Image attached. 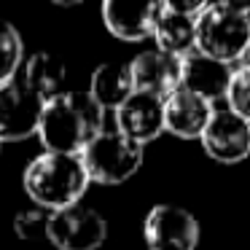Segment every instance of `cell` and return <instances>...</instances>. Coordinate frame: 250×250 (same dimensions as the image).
Instances as JSON below:
<instances>
[{
    "instance_id": "obj_3",
    "label": "cell",
    "mask_w": 250,
    "mask_h": 250,
    "mask_svg": "<svg viewBox=\"0 0 250 250\" xmlns=\"http://www.w3.org/2000/svg\"><path fill=\"white\" fill-rule=\"evenodd\" d=\"M194 51L234 65L250 51V6L239 3H207L196 17Z\"/></svg>"
},
{
    "instance_id": "obj_15",
    "label": "cell",
    "mask_w": 250,
    "mask_h": 250,
    "mask_svg": "<svg viewBox=\"0 0 250 250\" xmlns=\"http://www.w3.org/2000/svg\"><path fill=\"white\" fill-rule=\"evenodd\" d=\"M86 92L103 110H119L132 97V92H135L129 67L119 65V62H103V65H97L92 78H89Z\"/></svg>"
},
{
    "instance_id": "obj_19",
    "label": "cell",
    "mask_w": 250,
    "mask_h": 250,
    "mask_svg": "<svg viewBox=\"0 0 250 250\" xmlns=\"http://www.w3.org/2000/svg\"><path fill=\"white\" fill-rule=\"evenodd\" d=\"M46 223H49V212L35 207L14 218V231L19 239H46Z\"/></svg>"
},
{
    "instance_id": "obj_17",
    "label": "cell",
    "mask_w": 250,
    "mask_h": 250,
    "mask_svg": "<svg viewBox=\"0 0 250 250\" xmlns=\"http://www.w3.org/2000/svg\"><path fill=\"white\" fill-rule=\"evenodd\" d=\"M24 62V41L11 22L0 19V83L14 81Z\"/></svg>"
},
{
    "instance_id": "obj_5",
    "label": "cell",
    "mask_w": 250,
    "mask_h": 250,
    "mask_svg": "<svg viewBox=\"0 0 250 250\" xmlns=\"http://www.w3.org/2000/svg\"><path fill=\"white\" fill-rule=\"evenodd\" d=\"M46 239L57 250H97L108 239V221L94 207L78 205L49 212Z\"/></svg>"
},
{
    "instance_id": "obj_20",
    "label": "cell",
    "mask_w": 250,
    "mask_h": 250,
    "mask_svg": "<svg viewBox=\"0 0 250 250\" xmlns=\"http://www.w3.org/2000/svg\"><path fill=\"white\" fill-rule=\"evenodd\" d=\"M0 151H3V143H0Z\"/></svg>"
},
{
    "instance_id": "obj_14",
    "label": "cell",
    "mask_w": 250,
    "mask_h": 250,
    "mask_svg": "<svg viewBox=\"0 0 250 250\" xmlns=\"http://www.w3.org/2000/svg\"><path fill=\"white\" fill-rule=\"evenodd\" d=\"M231 65H223L218 60L199 54V51H191L183 57V78H180V89H188V92L205 97L207 103H215V100L226 97L229 92V81H231Z\"/></svg>"
},
{
    "instance_id": "obj_4",
    "label": "cell",
    "mask_w": 250,
    "mask_h": 250,
    "mask_svg": "<svg viewBox=\"0 0 250 250\" xmlns=\"http://www.w3.org/2000/svg\"><path fill=\"white\" fill-rule=\"evenodd\" d=\"M143 159H146L143 146L132 143L116 129H103L81 153L89 180L100 186H119L129 180L143 167Z\"/></svg>"
},
{
    "instance_id": "obj_11",
    "label": "cell",
    "mask_w": 250,
    "mask_h": 250,
    "mask_svg": "<svg viewBox=\"0 0 250 250\" xmlns=\"http://www.w3.org/2000/svg\"><path fill=\"white\" fill-rule=\"evenodd\" d=\"M116 132L146 148V143L164 135V100L132 92V97L116 110Z\"/></svg>"
},
{
    "instance_id": "obj_9",
    "label": "cell",
    "mask_w": 250,
    "mask_h": 250,
    "mask_svg": "<svg viewBox=\"0 0 250 250\" xmlns=\"http://www.w3.org/2000/svg\"><path fill=\"white\" fill-rule=\"evenodd\" d=\"M199 143L210 159L221 164H237L250 156V121L229 108H215Z\"/></svg>"
},
{
    "instance_id": "obj_16",
    "label": "cell",
    "mask_w": 250,
    "mask_h": 250,
    "mask_svg": "<svg viewBox=\"0 0 250 250\" xmlns=\"http://www.w3.org/2000/svg\"><path fill=\"white\" fill-rule=\"evenodd\" d=\"M24 83L43 103H49V100L67 92V65L51 51H38L24 62Z\"/></svg>"
},
{
    "instance_id": "obj_1",
    "label": "cell",
    "mask_w": 250,
    "mask_h": 250,
    "mask_svg": "<svg viewBox=\"0 0 250 250\" xmlns=\"http://www.w3.org/2000/svg\"><path fill=\"white\" fill-rule=\"evenodd\" d=\"M105 129V110L89 97V92L67 89L65 94L43 105L38 124V140L49 153L81 156L86 146Z\"/></svg>"
},
{
    "instance_id": "obj_6",
    "label": "cell",
    "mask_w": 250,
    "mask_h": 250,
    "mask_svg": "<svg viewBox=\"0 0 250 250\" xmlns=\"http://www.w3.org/2000/svg\"><path fill=\"white\" fill-rule=\"evenodd\" d=\"M202 226L191 210L180 205H156L143 221L148 250H196Z\"/></svg>"
},
{
    "instance_id": "obj_10",
    "label": "cell",
    "mask_w": 250,
    "mask_h": 250,
    "mask_svg": "<svg viewBox=\"0 0 250 250\" xmlns=\"http://www.w3.org/2000/svg\"><path fill=\"white\" fill-rule=\"evenodd\" d=\"M126 67H129L135 92L153 94V97H159V100H167L172 92L180 89L183 60L167 54V51H159V49L140 51Z\"/></svg>"
},
{
    "instance_id": "obj_7",
    "label": "cell",
    "mask_w": 250,
    "mask_h": 250,
    "mask_svg": "<svg viewBox=\"0 0 250 250\" xmlns=\"http://www.w3.org/2000/svg\"><path fill=\"white\" fill-rule=\"evenodd\" d=\"M43 105V100L19 78L0 83V143L6 146L38 135Z\"/></svg>"
},
{
    "instance_id": "obj_2",
    "label": "cell",
    "mask_w": 250,
    "mask_h": 250,
    "mask_svg": "<svg viewBox=\"0 0 250 250\" xmlns=\"http://www.w3.org/2000/svg\"><path fill=\"white\" fill-rule=\"evenodd\" d=\"M89 186L92 180L86 175V167L81 156H73V153L43 151L24 169V191L35 202V207L46 212L78 205Z\"/></svg>"
},
{
    "instance_id": "obj_18",
    "label": "cell",
    "mask_w": 250,
    "mask_h": 250,
    "mask_svg": "<svg viewBox=\"0 0 250 250\" xmlns=\"http://www.w3.org/2000/svg\"><path fill=\"white\" fill-rule=\"evenodd\" d=\"M226 103H229V110H234L245 121H250V65L234 67L229 92H226Z\"/></svg>"
},
{
    "instance_id": "obj_13",
    "label": "cell",
    "mask_w": 250,
    "mask_h": 250,
    "mask_svg": "<svg viewBox=\"0 0 250 250\" xmlns=\"http://www.w3.org/2000/svg\"><path fill=\"white\" fill-rule=\"evenodd\" d=\"M153 19H156V3H119L108 0L103 3V24L113 38L137 43L153 35Z\"/></svg>"
},
{
    "instance_id": "obj_8",
    "label": "cell",
    "mask_w": 250,
    "mask_h": 250,
    "mask_svg": "<svg viewBox=\"0 0 250 250\" xmlns=\"http://www.w3.org/2000/svg\"><path fill=\"white\" fill-rule=\"evenodd\" d=\"M207 3H180V0H167L156 3V19H153V35L159 51H167L172 57L183 60L194 51L196 41V17L205 11Z\"/></svg>"
},
{
    "instance_id": "obj_12",
    "label": "cell",
    "mask_w": 250,
    "mask_h": 250,
    "mask_svg": "<svg viewBox=\"0 0 250 250\" xmlns=\"http://www.w3.org/2000/svg\"><path fill=\"white\" fill-rule=\"evenodd\" d=\"M212 110L215 105L207 103L205 97L188 89H178L164 100V132H172L183 140H199Z\"/></svg>"
}]
</instances>
